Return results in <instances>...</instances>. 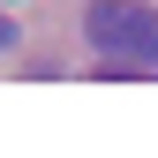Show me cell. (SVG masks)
<instances>
[{
  "instance_id": "6da1fadb",
  "label": "cell",
  "mask_w": 158,
  "mask_h": 158,
  "mask_svg": "<svg viewBox=\"0 0 158 158\" xmlns=\"http://www.w3.org/2000/svg\"><path fill=\"white\" fill-rule=\"evenodd\" d=\"M83 38L98 45V60H143L158 53V15L143 0H90L83 8Z\"/></svg>"
},
{
  "instance_id": "7a4b0ae2",
  "label": "cell",
  "mask_w": 158,
  "mask_h": 158,
  "mask_svg": "<svg viewBox=\"0 0 158 158\" xmlns=\"http://www.w3.org/2000/svg\"><path fill=\"white\" fill-rule=\"evenodd\" d=\"M15 38H23V30H15L8 15H0V60H8V53H15Z\"/></svg>"
}]
</instances>
